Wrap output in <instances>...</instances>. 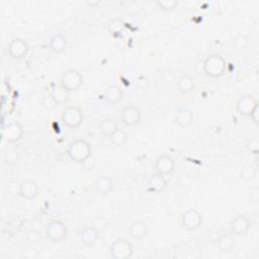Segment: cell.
Returning <instances> with one entry per match:
<instances>
[{
	"instance_id": "obj_1",
	"label": "cell",
	"mask_w": 259,
	"mask_h": 259,
	"mask_svg": "<svg viewBox=\"0 0 259 259\" xmlns=\"http://www.w3.org/2000/svg\"><path fill=\"white\" fill-rule=\"evenodd\" d=\"M66 153L73 162L83 164L92 155V148L86 140L77 139L68 145Z\"/></svg>"
},
{
	"instance_id": "obj_2",
	"label": "cell",
	"mask_w": 259,
	"mask_h": 259,
	"mask_svg": "<svg viewBox=\"0 0 259 259\" xmlns=\"http://www.w3.org/2000/svg\"><path fill=\"white\" fill-rule=\"evenodd\" d=\"M204 72L211 78H220L227 69V62L220 54H211L204 61Z\"/></svg>"
},
{
	"instance_id": "obj_3",
	"label": "cell",
	"mask_w": 259,
	"mask_h": 259,
	"mask_svg": "<svg viewBox=\"0 0 259 259\" xmlns=\"http://www.w3.org/2000/svg\"><path fill=\"white\" fill-rule=\"evenodd\" d=\"M61 120L67 127L76 128L80 126L84 120L83 110L77 105L66 106L62 110Z\"/></svg>"
},
{
	"instance_id": "obj_4",
	"label": "cell",
	"mask_w": 259,
	"mask_h": 259,
	"mask_svg": "<svg viewBox=\"0 0 259 259\" xmlns=\"http://www.w3.org/2000/svg\"><path fill=\"white\" fill-rule=\"evenodd\" d=\"M45 235L48 240L53 243H60L66 239L68 229L66 224L60 220H52L45 228Z\"/></svg>"
},
{
	"instance_id": "obj_5",
	"label": "cell",
	"mask_w": 259,
	"mask_h": 259,
	"mask_svg": "<svg viewBox=\"0 0 259 259\" xmlns=\"http://www.w3.org/2000/svg\"><path fill=\"white\" fill-rule=\"evenodd\" d=\"M109 254L114 259H128L134 254V246L128 240L119 238L110 245Z\"/></svg>"
},
{
	"instance_id": "obj_6",
	"label": "cell",
	"mask_w": 259,
	"mask_h": 259,
	"mask_svg": "<svg viewBox=\"0 0 259 259\" xmlns=\"http://www.w3.org/2000/svg\"><path fill=\"white\" fill-rule=\"evenodd\" d=\"M60 84L70 93L77 91L83 84V76L78 70L68 69L62 74Z\"/></svg>"
},
{
	"instance_id": "obj_7",
	"label": "cell",
	"mask_w": 259,
	"mask_h": 259,
	"mask_svg": "<svg viewBox=\"0 0 259 259\" xmlns=\"http://www.w3.org/2000/svg\"><path fill=\"white\" fill-rule=\"evenodd\" d=\"M181 224L187 231H197L203 225V216L196 209H187L181 215Z\"/></svg>"
},
{
	"instance_id": "obj_8",
	"label": "cell",
	"mask_w": 259,
	"mask_h": 259,
	"mask_svg": "<svg viewBox=\"0 0 259 259\" xmlns=\"http://www.w3.org/2000/svg\"><path fill=\"white\" fill-rule=\"evenodd\" d=\"M8 51L13 59L22 60L28 56L30 52V45L23 38H15L10 42Z\"/></svg>"
},
{
	"instance_id": "obj_9",
	"label": "cell",
	"mask_w": 259,
	"mask_h": 259,
	"mask_svg": "<svg viewBox=\"0 0 259 259\" xmlns=\"http://www.w3.org/2000/svg\"><path fill=\"white\" fill-rule=\"evenodd\" d=\"M120 119L123 124L127 126H135L142 119V112L136 105L130 104L122 108L120 113Z\"/></svg>"
},
{
	"instance_id": "obj_10",
	"label": "cell",
	"mask_w": 259,
	"mask_h": 259,
	"mask_svg": "<svg viewBox=\"0 0 259 259\" xmlns=\"http://www.w3.org/2000/svg\"><path fill=\"white\" fill-rule=\"evenodd\" d=\"M256 107H258V101L251 94H243L237 99L236 109L243 116H250Z\"/></svg>"
},
{
	"instance_id": "obj_11",
	"label": "cell",
	"mask_w": 259,
	"mask_h": 259,
	"mask_svg": "<svg viewBox=\"0 0 259 259\" xmlns=\"http://www.w3.org/2000/svg\"><path fill=\"white\" fill-rule=\"evenodd\" d=\"M40 192L39 184L33 179H25L19 185V194L24 200L33 201L35 200Z\"/></svg>"
},
{
	"instance_id": "obj_12",
	"label": "cell",
	"mask_w": 259,
	"mask_h": 259,
	"mask_svg": "<svg viewBox=\"0 0 259 259\" xmlns=\"http://www.w3.org/2000/svg\"><path fill=\"white\" fill-rule=\"evenodd\" d=\"M175 160L168 154L160 155L155 161V171L163 176L171 175L175 170Z\"/></svg>"
},
{
	"instance_id": "obj_13",
	"label": "cell",
	"mask_w": 259,
	"mask_h": 259,
	"mask_svg": "<svg viewBox=\"0 0 259 259\" xmlns=\"http://www.w3.org/2000/svg\"><path fill=\"white\" fill-rule=\"evenodd\" d=\"M251 228V222L245 215H238L232 219L230 223V229L233 235L241 237L246 235Z\"/></svg>"
},
{
	"instance_id": "obj_14",
	"label": "cell",
	"mask_w": 259,
	"mask_h": 259,
	"mask_svg": "<svg viewBox=\"0 0 259 259\" xmlns=\"http://www.w3.org/2000/svg\"><path fill=\"white\" fill-rule=\"evenodd\" d=\"M3 135H4V138L9 143H16L23 138V135H24L23 126L18 121L10 122L4 126Z\"/></svg>"
},
{
	"instance_id": "obj_15",
	"label": "cell",
	"mask_w": 259,
	"mask_h": 259,
	"mask_svg": "<svg viewBox=\"0 0 259 259\" xmlns=\"http://www.w3.org/2000/svg\"><path fill=\"white\" fill-rule=\"evenodd\" d=\"M167 183H168V181L165 178V176L155 173V174L151 175L150 178L148 179L146 189L150 193L158 194V193H161L166 188Z\"/></svg>"
},
{
	"instance_id": "obj_16",
	"label": "cell",
	"mask_w": 259,
	"mask_h": 259,
	"mask_svg": "<svg viewBox=\"0 0 259 259\" xmlns=\"http://www.w3.org/2000/svg\"><path fill=\"white\" fill-rule=\"evenodd\" d=\"M148 234V226L146 222L142 220L134 221L128 228V235L133 240H142Z\"/></svg>"
},
{
	"instance_id": "obj_17",
	"label": "cell",
	"mask_w": 259,
	"mask_h": 259,
	"mask_svg": "<svg viewBox=\"0 0 259 259\" xmlns=\"http://www.w3.org/2000/svg\"><path fill=\"white\" fill-rule=\"evenodd\" d=\"M67 45H68L67 38L62 33L55 34L54 36L51 37L49 41V49L52 53H55V54H60L64 52L67 49Z\"/></svg>"
},
{
	"instance_id": "obj_18",
	"label": "cell",
	"mask_w": 259,
	"mask_h": 259,
	"mask_svg": "<svg viewBox=\"0 0 259 259\" xmlns=\"http://www.w3.org/2000/svg\"><path fill=\"white\" fill-rule=\"evenodd\" d=\"M194 114L191 109L187 107H180L174 116V121L181 127H187L193 123Z\"/></svg>"
},
{
	"instance_id": "obj_19",
	"label": "cell",
	"mask_w": 259,
	"mask_h": 259,
	"mask_svg": "<svg viewBox=\"0 0 259 259\" xmlns=\"http://www.w3.org/2000/svg\"><path fill=\"white\" fill-rule=\"evenodd\" d=\"M70 92L65 89L60 83L53 84L50 91V97L56 104H64L69 99Z\"/></svg>"
},
{
	"instance_id": "obj_20",
	"label": "cell",
	"mask_w": 259,
	"mask_h": 259,
	"mask_svg": "<svg viewBox=\"0 0 259 259\" xmlns=\"http://www.w3.org/2000/svg\"><path fill=\"white\" fill-rule=\"evenodd\" d=\"M122 96H123L122 89L116 84L107 86L103 91V98L109 104L118 103L119 101H121Z\"/></svg>"
},
{
	"instance_id": "obj_21",
	"label": "cell",
	"mask_w": 259,
	"mask_h": 259,
	"mask_svg": "<svg viewBox=\"0 0 259 259\" xmlns=\"http://www.w3.org/2000/svg\"><path fill=\"white\" fill-rule=\"evenodd\" d=\"M99 235H100V232L97 229H95L93 226L85 227L80 233V240L84 246L91 247L98 241Z\"/></svg>"
},
{
	"instance_id": "obj_22",
	"label": "cell",
	"mask_w": 259,
	"mask_h": 259,
	"mask_svg": "<svg viewBox=\"0 0 259 259\" xmlns=\"http://www.w3.org/2000/svg\"><path fill=\"white\" fill-rule=\"evenodd\" d=\"M176 87L181 94H190L196 88V80L189 75H182L177 79Z\"/></svg>"
},
{
	"instance_id": "obj_23",
	"label": "cell",
	"mask_w": 259,
	"mask_h": 259,
	"mask_svg": "<svg viewBox=\"0 0 259 259\" xmlns=\"http://www.w3.org/2000/svg\"><path fill=\"white\" fill-rule=\"evenodd\" d=\"M94 187L99 193L106 196V194L111 192L113 189V181L107 175H100L94 181Z\"/></svg>"
},
{
	"instance_id": "obj_24",
	"label": "cell",
	"mask_w": 259,
	"mask_h": 259,
	"mask_svg": "<svg viewBox=\"0 0 259 259\" xmlns=\"http://www.w3.org/2000/svg\"><path fill=\"white\" fill-rule=\"evenodd\" d=\"M119 127L117 122L112 118H104L99 123V131L102 136L106 138H111V136L117 131Z\"/></svg>"
},
{
	"instance_id": "obj_25",
	"label": "cell",
	"mask_w": 259,
	"mask_h": 259,
	"mask_svg": "<svg viewBox=\"0 0 259 259\" xmlns=\"http://www.w3.org/2000/svg\"><path fill=\"white\" fill-rule=\"evenodd\" d=\"M217 249L222 253H229L236 247V240L231 235H223L216 242Z\"/></svg>"
},
{
	"instance_id": "obj_26",
	"label": "cell",
	"mask_w": 259,
	"mask_h": 259,
	"mask_svg": "<svg viewBox=\"0 0 259 259\" xmlns=\"http://www.w3.org/2000/svg\"><path fill=\"white\" fill-rule=\"evenodd\" d=\"M124 29H125L124 22L121 19H118V18L111 20L108 24V27H107L109 35L114 37V38L121 36V34L124 32Z\"/></svg>"
},
{
	"instance_id": "obj_27",
	"label": "cell",
	"mask_w": 259,
	"mask_h": 259,
	"mask_svg": "<svg viewBox=\"0 0 259 259\" xmlns=\"http://www.w3.org/2000/svg\"><path fill=\"white\" fill-rule=\"evenodd\" d=\"M257 175V169L254 165L250 163H246L241 168V177L245 181H253Z\"/></svg>"
},
{
	"instance_id": "obj_28",
	"label": "cell",
	"mask_w": 259,
	"mask_h": 259,
	"mask_svg": "<svg viewBox=\"0 0 259 259\" xmlns=\"http://www.w3.org/2000/svg\"><path fill=\"white\" fill-rule=\"evenodd\" d=\"M127 140H128L127 133L124 131V130H121V128H118L110 138L111 143L117 147H121V146L125 145Z\"/></svg>"
},
{
	"instance_id": "obj_29",
	"label": "cell",
	"mask_w": 259,
	"mask_h": 259,
	"mask_svg": "<svg viewBox=\"0 0 259 259\" xmlns=\"http://www.w3.org/2000/svg\"><path fill=\"white\" fill-rule=\"evenodd\" d=\"M179 5L178 0H157L156 6L159 10L164 12L174 11Z\"/></svg>"
},
{
	"instance_id": "obj_30",
	"label": "cell",
	"mask_w": 259,
	"mask_h": 259,
	"mask_svg": "<svg viewBox=\"0 0 259 259\" xmlns=\"http://www.w3.org/2000/svg\"><path fill=\"white\" fill-rule=\"evenodd\" d=\"M248 37L247 35H244V34H239L235 37V39L233 40V48L235 50H238V51H242L244 49H246V47L248 46Z\"/></svg>"
},
{
	"instance_id": "obj_31",
	"label": "cell",
	"mask_w": 259,
	"mask_h": 259,
	"mask_svg": "<svg viewBox=\"0 0 259 259\" xmlns=\"http://www.w3.org/2000/svg\"><path fill=\"white\" fill-rule=\"evenodd\" d=\"M5 161L9 164L16 163L20 158V153L15 149H7L5 152Z\"/></svg>"
},
{
	"instance_id": "obj_32",
	"label": "cell",
	"mask_w": 259,
	"mask_h": 259,
	"mask_svg": "<svg viewBox=\"0 0 259 259\" xmlns=\"http://www.w3.org/2000/svg\"><path fill=\"white\" fill-rule=\"evenodd\" d=\"M92 226L99 232H102L107 229L108 223L104 217H95L92 221Z\"/></svg>"
},
{
	"instance_id": "obj_33",
	"label": "cell",
	"mask_w": 259,
	"mask_h": 259,
	"mask_svg": "<svg viewBox=\"0 0 259 259\" xmlns=\"http://www.w3.org/2000/svg\"><path fill=\"white\" fill-rule=\"evenodd\" d=\"M27 241L30 244H38L42 240V234L38 230H30L27 233Z\"/></svg>"
},
{
	"instance_id": "obj_34",
	"label": "cell",
	"mask_w": 259,
	"mask_h": 259,
	"mask_svg": "<svg viewBox=\"0 0 259 259\" xmlns=\"http://www.w3.org/2000/svg\"><path fill=\"white\" fill-rule=\"evenodd\" d=\"M87 170H90L92 169L95 165H96V158L94 157V155L92 154L88 159L85 160V162L82 164Z\"/></svg>"
},
{
	"instance_id": "obj_35",
	"label": "cell",
	"mask_w": 259,
	"mask_h": 259,
	"mask_svg": "<svg viewBox=\"0 0 259 259\" xmlns=\"http://www.w3.org/2000/svg\"><path fill=\"white\" fill-rule=\"evenodd\" d=\"M250 150L252 153L254 154H258V151H259V141L258 139H253L251 140V146H250Z\"/></svg>"
},
{
	"instance_id": "obj_36",
	"label": "cell",
	"mask_w": 259,
	"mask_h": 259,
	"mask_svg": "<svg viewBox=\"0 0 259 259\" xmlns=\"http://www.w3.org/2000/svg\"><path fill=\"white\" fill-rule=\"evenodd\" d=\"M249 117H251L252 121H253L255 124H258V121H259V108L256 107V108L252 111V113L250 114Z\"/></svg>"
},
{
	"instance_id": "obj_37",
	"label": "cell",
	"mask_w": 259,
	"mask_h": 259,
	"mask_svg": "<svg viewBox=\"0 0 259 259\" xmlns=\"http://www.w3.org/2000/svg\"><path fill=\"white\" fill-rule=\"evenodd\" d=\"M258 199H259V189L257 187H255L251 190V200L256 203L258 201Z\"/></svg>"
},
{
	"instance_id": "obj_38",
	"label": "cell",
	"mask_w": 259,
	"mask_h": 259,
	"mask_svg": "<svg viewBox=\"0 0 259 259\" xmlns=\"http://www.w3.org/2000/svg\"><path fill=\"white\" fill-rule=\"evenodd\" d=\"M86 5L91 8H97L100 5V2L99 0H87Z\"/></svg>"
}]
</instances>
